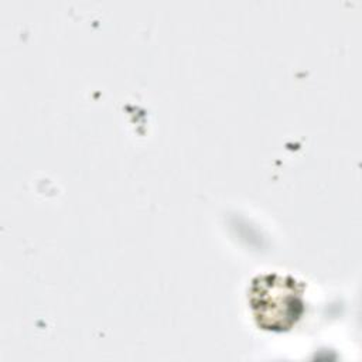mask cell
Masks as SVG:
<instances>
[{"label":"cell","instance_id":"1","mask_svg":"<svg viewBox=\"0 0 362 362\" xmlns=\"http://www.w3.org/2000/svg\"><path fill=\"white\" fill-rule=\"evenodd\" d=\"M304 284L287 274L256 276L249 287V304L262 329L283 332L293 328L304 313Z\"/></svg>","mask_w":362,"mask_h":362}]
</instances>
